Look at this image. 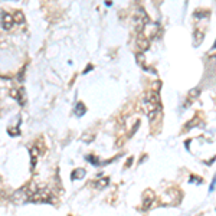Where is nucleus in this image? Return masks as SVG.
<instances>
[{"label":"nucleus","instance_id":"nucleus-6","mask_svg":"<svg viewBox=\"0 0 216 216\" xmlns=\"http://www.w3.org/2000/svg\"><path fill=\"white\" fill-rule=\"evenodd\" d=\"M75 112H77V115H78V117H81V115H84V114H85V107H84V104H82V102H78V104H77Z\"/></svg>","mask_w":216,"mask_h":216},{"label":"nucleus","instance_id":"nucleus-4","mask_svg":"<svg viewBox=\"0 0 216 216\" xmlns=\"http://www.w3.org/2000/svg\"><path fill=\"white\" fill-rule=\"evenodd\" d=\"M85 177V169H75L72 174H71V179L72 180H81V179H84Z\"/></svg>","mask_w":216,"mask_h":216},{"label":"nucleus","instance_id":"nucleus-7","mask_svg":"<svg viewBox=\"0 0 216 216\" xmlns=\"http://www.w3.org/2000/svg\"><path fill=\"white\" fill-rule=\"evenodd\" d=\"M13 19H14V22L16 23H23V20H25V17H23V13L22 12H16V14L13 16Z\"/></svg>","mask_w":216,"mask_h":216},{"label":"nucleus","instance_id":"nucleus-1","mask_svg":"<svg viewBox=\"0 0 216 216\" xmlns=\"http://www.w3.org/2000/svg\"><path fill=\"white\" fill-rule=\"evenodd\" d=\"M144 108H146L147 114L150 115V118L153 120L154 115H156V112H157L159 108H160V101H159L157 92H154V91L147 92V95H146V98H144Z\"/></svg>","mask_w":216,"mask_h":216},{"label":"nucleus","instance_id":"nucleus-5","mask_svg":"<svg viewBox=\"0 0 216 216\" xmlns=\"http://www.w3.org/2000/svg\"><path fill=\"white\" fill-rule=\"evenodd\" d=\"M9 95L12 97V98H14V99H20V97H22V91H19V89H16V88H12L10 89V92H9Z\"/></svg>","mask_w":216,"mask_h":216},{"label":"nucleus","instance_id":"nucleus-8","mask_svg":"<svg viewBox=\"0 0 216 216\" xmlns=\"http://www.w3.org/2000/svg\"><path fill=\"white\" fill-rule=\"evenodd\" d=\"M108 181H110V179H108V177H104L102 180H99V181L97 183V187H98V189H102V187H105V186L108 184Z\"/></svg>","mask_w":216,"mask_h":216},{"label":"nucleus","instance_id":"nucleus-3","mask_svg":"<svg viewBox=\"0 0 216 216\" xmlns=\"http://www.w3.org/2000/svg\"><path fill=\"white\" fill-rule=\"evenodd\" d=\"M154 199H156V197H154V193H153L151 190H147V192L144 193V197H143V206L148 209V208L151 206V203L154 202Z\"/></svg>","mask_w":216,"mask_h":216},{"label":"nucleus","instance_id":"nucleus-10","mask_svg":"<svg viewBox=\"0 0 216 216\" xmlns=\"http://www.w3.org/2000/svg\"><path fill=\"white\" fill-rule=\"evenodd\" d=\"M86 160L92 161V164H94V166H98V164H99V160H98L97 157H94V156H86Z\"/></svg>","mask_w":216,"mask_h":216},{"label":"nucleus","instance_id":"nucleus-11","mask_svg":"<svg viewBox=\"0 0 216 216\" xmlns=\"http://www.w3.org/2000/svg\"><path fill=\"white\" fill-rule=\"evenodd\" d=\"M189 181H190V183H197V184H200V183H202V179H199V177H196V176H190Z\"/></svg>","mask_w":216,"mask_h":216},{"label":"nucleus","instance_id":"nucleus-12","mask_svg":"<svg viewBox=\"0 0 216 216\" xmlns=\"http://www.w3.org/2000/svg\"><path fill=\"white\" fill-rule=\"evenodd\" d=\"M215 186H216V177H213V181H212V184H210V189H209V190L212 192V190L215 189Z\"/></svg>","mask_w":216,"mask_h":216},{"label":"nucleus","instance_id":"nucleus-2","mask_svg":"<svg viewBox=\"0 0 216 216\" xmlns=\"http://www.w3.org/2000/svg\"><path fill=\"white\" fill-rule=\"evenodd\" d=\"M1 25H3V29H6V30L12 29L13 25H14L13 16L9 14V13H3V14H1Z\"/></svg>","mask_w":216,"mask_h":216},{"label":"nucleus","instance_id":"nucleus-9","mask_svg":"<svg viewBox=\"0 0 216 216\" xmlns=\"http://www.w3.org/2000/svg\"><path fill=\"white\" fill-rule=\"evenodd\" d=\"M7 132H9V135H12V137H16V135H19V134H20V130L16 128V127H12V128L7 130Z\"/></svg>","mask_w":216,"mask_h":216}]
</instances>
